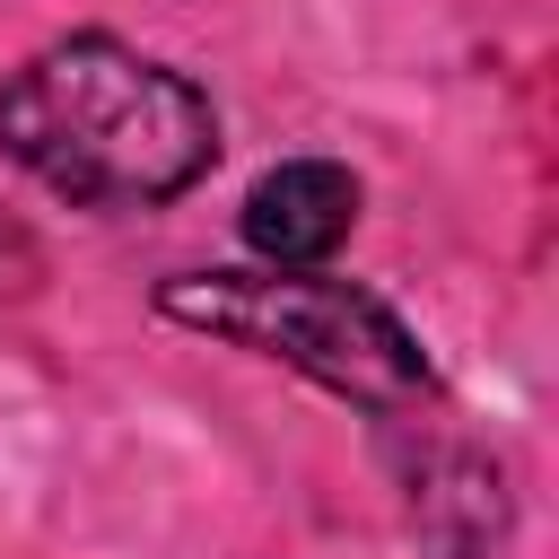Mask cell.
<instances>
[{
  "mask_svg": "<svg viewBox=\"0 0 559 559\" xmlns=\"http://www.w3.org/2000/svg\"><path fill=\"white\" fill-rule=\"evenodd\" d=\"M236 227H245V245L271 271H314L358 227V175L341 157H288V166H271L245 192V218Z\"/></svg>",
  "mask_w": 559,
  "mask_h": 559,
  "instance_id": "3",
  "label": "cell"
},
{
  "mask_svg": "<svg viewBox=\"0 0 559 559\" xmlns=\"http://www.w3.org/2000/svg\"><path fill=\"white\" fill-rule=\"evenodd\" d=\"M0 157L79 210H157L218 157V105L122 35H61L0 79Z\"/></svg>",
  "mask_w": 559,
  "mask_h": 559,
  "instance_id": "1",
  "label": "cell"
},
{
  "mask_svg": "<svg viewBox=\"0 0 559 559\" xmlns=\"http://www.w3.org/2000/svg\"><path fill=\"white\" fill-rule=\"evenodd\" d=\"M157 314L210 341H236L253 358H280L288 376L376 411V419H411L419 402H437V367L419 349V332L358 280L332 271H175L157 280Z\"/></svg>",
  "mask_w": 559,
  "mask_h": 559,
  "instance_id": "2",
  "label": "cell"
}]
</instances>
